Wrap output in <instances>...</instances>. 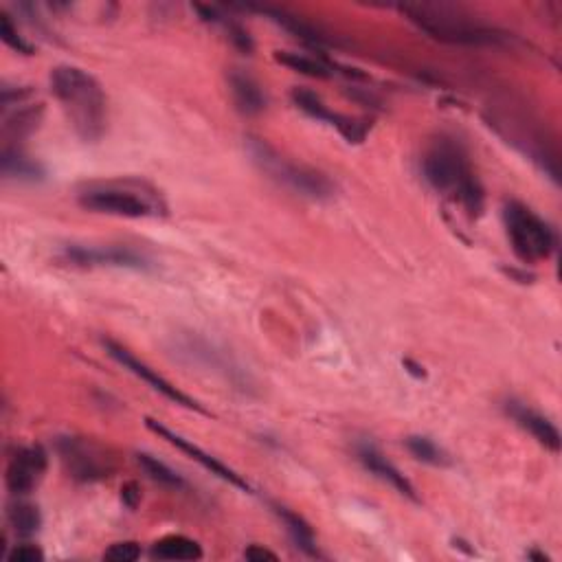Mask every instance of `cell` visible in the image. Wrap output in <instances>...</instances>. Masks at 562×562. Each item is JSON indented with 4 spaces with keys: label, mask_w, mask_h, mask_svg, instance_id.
I'll list each match as a JSON object with an SVG mask.
<instances>
[{
    "label": "cell",
    "mask_w": 562,
    "mask_h": 562,
    "mask_svg": "<svg viewBox=\"0 0 562 562\" xmlns=\"http://www.w3.org/2000/svg\"><path fill=\"white\" fill-rule=\"evenodd\" d=\"M194 9L200 14V20H205L207 25L220 27L224 33H227V38L231 40L233 47H238L244 53L253 51V40L249 36V31H246L233 16H229L227 11H222L220 7H205V5H196Z\"/></svg>",
    "instance_id": "obj_19"
},
{
    "label": "cell",
    "mask_w": 562,
    "mask_h": 562,
    "mask_svg": "<svg viewBox=\"0 0 562 562\" xmlns=\"http://www.w3.org/2000/svg\"><path fill=\"white\" fill-rule=\"evenodd\" d=\"M356 455H358V462H361L369 472H372V475H376L378 479L389 483L391 488H396L402 494V497H407L411 501H418V494H415L413 483L402 475L396 464L389 462L385 453H382L374 442L358 444Z\"/></svg>",
    "instance_id": "obj_14"
},
{
    "label": "cell",
    "mask_w": 562,
    "mask_h": 562,
    "mask_svg": "<svg viewBox=\"0 0 562 562\" xmlns=\"http://www.w3.org/2000/svg\"><path fill=\"white\" fill-rule=\"evenodd\" d=\"M503 224L514 253L523 262H541L556 251V233L549 224L519 200L505 202Z\"/></svg>",
    "instance_id": "obj_6"
},
{
    "label": "cell",
    "mask_w": 562,
    "mask_h": 562,
    "mask_svg": "<svg viewBox=\"0 0 562 562\" xmlns=\"http://www.w3.org/2000/svg\"><path fill=\"white\" fill-rule=\"evenodd\" d=\"M275 60L301 75L317 77V80H325V77H332L339 73L336 71V64H332L328 58H325V55H310V53H299V51H277Z\"/></svg>",
    "instance_id": "obj_20"
},
{
    "label": "cell",
    "mask_w": 562,
    "mask_h": 562,
    "mask_svg": "<svg viewBox=\"0 0 562 562\" xmlns=\"http://www.w3.org/2000/svg\"><path fill=\"white\" fill-rule=\"evenodd\" d=\"M137 462L139 466L145 470V475H148L152 481L159 483V486L163 488H170V490H183L187 483L185 479L178 475V472H174L170 466L163 464L161 459H156L154 455H148V453H139L137 455Z\"/></svg>",
    "instance_id": "obj_24"
},
{
    "label": "cell",
    "mask_w": 562,
    "mask_h": 562,
    "mask_svg": "<svg viewBox=\"0 0 562 562\" xmlns=\"http://www.w3.org/2000/svg\"><path fill=\"white\" fill-rule=\"evenodd\" d=\"M407 448H409V453L422 464H429V466L451 464V459H448L444 448H440L433 440H429V437H424V435H411L407 440Z\"/></svg>",
    "instance_id": "obj_25"
},
{
    "label": "cell",
    "mask_w": 562,
    "mask_h": 562,
    "mask_svg": "<svg viewBox=\"0 0 562 562\" xmlns=\"http://www.w3.org/2000/svg\"><path fill=\"white\" fill-rule=\"evenodd\" d=\"M3 174L9 181H20V183H40L44 178V167L31 159L29 154L22 152L18 145H5L3 150Z\"/></svg>",
    "instance_id": "obj_17"
},
{
    "label": "cell",
    "mask_w": 562,
    "mask_h": 562,
    "mask_svg": "<svg viewBox=\"0 0 562 562\" xmlns=\"http://www.w3.org/2000/svg\"><path fill=\"white\" fill-rule=\"evenodd\" d=\"M273 510L279 516V521L284 523L288 536L292 538V543H295L299 552H303L310 558H321L317 536H314V530L310 527V523L303 519V516H299L297 512L284 508V505H273Z\"/></svg>",
    "instance_id": "obj_18"
},
{
    "label": "cell",
    "mask_w": 562,
    "mask_h": 562,
    "mask_svg": "<svg viewBox=\"0 0 562 562\" xmlns=\"http://www.w3.org/2000/svg\"><path fill=\"white\" fill-rule=\"evenodd\" d=\"M77 202L86 211L134 220L165 216L167 211L159 191L139 181L91 183L77 194Z\"/></svg>",
    "instance_id": "obj_4"
},
{
    "label": "cell",
    "mask_w": 562,
    "mask_h": 562,
    "mask_svg": "<svg viewBox=\"0 0 562 562\" xmlns=\"http://www.w3.org/2000/svg\"><path fill=\"white\" fill-rule=\"evenodd\" d=\"M47 466H49V457L42 446L18 448L7 464V472H5L7 490L14 494V497H27V494L38 488L44 472H47Z\"/></svg>",
    "instance_id": "obj_10"
},
{
    "label": "cell",
    "mask_w": 562,
    "mask_h": 562,
    "mask_svg": "<svg viewBox=\"0 0 562 562\" xmlns=\"http://www.w3.org/2000/svg\"><path fill=\"white\" fill-rule=\"evenodd\" d=\"M176 350H178L176 354L185 356L189 363L207 367V369H211V372L229 378L233 385H238V387L249 385V380L244 378L242 369L231 361V356L216 350V347L207 343L205 339H198V336H185V339L176 345Z\"/></svg>",
    "instance_id": "obj_12"
},
{
    "label": "cell",
    "mask_w": 562,
    "mask_h": 562,
    "mask_svg": "<svg viewBox=\"0 0 562 562\" xmlns=\"http://www.w3.org/2000/svg\"><path fill=\"white\" fill-rule=\"evenodd\" d=\"M260 11H264L266 16H271V20H273V22H277V25H279L281 29L290 31L292 36L299 38L301 42H306L308 47H312V49H319V47H323L325 42H328V38L321 36V33H319L317 29L310 27V25H306V22L299 20V18H295V16H288L286 11H281V9H271V7H262Z\"/></svg>",
    "instance_id": "obj_22"
},
{
    "label": "cell",
    "mask_w": 562,
    "mask_h": 562,
    "mask_svg": "<svg viewBox=\"0 0 562 562\" xmlns=\"http://www.w3.org/2000/svg\"><path fill=\"white\" fill-rule=\"evenodd\" d=\"M244 558H246V560H251V562H264V560L275 562V560H277V554L271 552V549L262 547V545H251V547H246V549H244Z\"/></svg>",
    "instance_id": "obj_29"
},
{
    "label": "cell",
    "mask_w": 562,
    "mask_h": 562,
    "mask_svg": "<svg viewBox=\"0 0 562 562\" xmlns=\"http://www.w3.org/2000/svg\"><path fill=\"white\" fill-rule=\"evenodd\" d=\"M292 104H295L301 112H306L308 117L328 123V126L339 130L341 137H345L350 143H363L367 137V123L361 119L341 115V112H334L330 106L323 104V99L308 91V88H295L292 91Z\"/></svg>",
    "instance_id": "obj_11"
},
{
    "label": "cell",
    "mask_w": 562,
    "mask_h": 562,
    "mask_svg": "<svg viewBox=\"0 0 562 562\" xmlns=\"http://www.w3.org/2000/svg\"><path fill=\"white\" fill-rule=\"evenodd\" d=\"M7 560L9 562H42L44 560V554H42V549L38 545H16L11 552L7 554Z\"/></svg>",
    "instance_id": "obj_28"
},
{
    "label": "cell",
    "mask_w": 562,
    "mask_h": 562,
    "mask_svg": "<svg viewBox=\"0 0 562 562\" xmlns=\"http://www.w3.org/2000/svg\"><path fill=\"white\" fill-rule=\"evenodd\" d=\"M229 91L233 97V104L238 106V110L242 115H262L266 110V93L264 88L257 84L249 73H242V71H231L229 75Z\"/></svg>",
    "instance_id": "obj_16"
},
{
    "label": "cell",
    "mask_w": 562,
    "mask_h": 562,
    "mask_svg": "<svg viewBox=\"0 0 562 562\" xmlns=\"http://www.w3.org/2000/svg\"><path fill=\"white\" fill-rule=\"evenodd\" d=\"M7 521L11 527H14V532L18 536H33L42 527V516H40L38 505H33L22 497H18L14 503L9 505Z\"/></svg>",
    "instance_id": "obj_23"
},
{
    "label": "cell",
    "mask_w": 562,
    "mask_h": 562,
    "mask_svg": "<svg viewBox=\"0 0 562 562\" xmlns=\"http://www.w3.org/2000/svg\"><path fill=\"white\" fill-rule=\"evenodd\" d=\"M404 367H407V372L413 374L415 378H424V367H420L418 363H413V361H404Z\"/></svg>",
    "instance_id": "obj_31"
},
{
    "label": "cell",
    "mask_w": 562,
    "mask_h": 562,
    "mask_svg": "<svg viewBox=\"0 0 562 562\" xmlns=\"http://www.w3.org/2000/svg\"><path fill=\"white\" fill-rule=\"evenodd\" d=\"M121 499H123V503L128 505V508H137L139 505V501H141V490H139V486L134 481H130V483H126V486L121 488Z\"/></svg>",
    "instance_id": "obj_30"
},
{
    "label": "cell",
    "mask_w": 562,
    "mask_h": 562,
    "mask_svg": "<svg viewBox=\"0 0 562 562\" xmlns=\"http://www.w3.org/2000/svg\"><path fill=\"white\" fill-rule=\"evenodd\" d=\"M139 558H141V547L132 541L115 543L104 552V560H108V562H134Z\"/></svg>",
    "instance_id": "obj_27"
},
{
    "label": "cell",
    "mask_w": 562,
    "mask_h": 562,
    "mask_svg": "<svg viewBox=\"0 0 562 562\" xmlns=\"http://www.w3.org/2000/svg\"><path fill=\"white\" fill-rule=\"evenodd\" d=\"M505 411H508L510 418L519 424L523 431L530 433L538 444L545 446L547 451H552V453L560 451V433L554 426V422H549L543 413H538L532 407H527V404L516 402V400H510Z\"/></svg>",
    "instance_id": "obj_15"
},
{
    "label": "cell",
    "mask_w": 562,
    "mask_h": 562,
    "mask_svg": "<svg viewBox=\"0 0 562 562\" xmlns=\"http://www.w3.org/2000/svg\"><path fill=\"white\" fill-rule=\"evenodd\" d=\"M104 347H106V352H108V356L112 358V361H117L123 369H128L130 374L141 378L143 382H148V385L154 391H159L161 396H165L167 400L181 404V407H185V409H194L198 413H205L207 415V411L202 409L196 400H191L187 393H183L181 389L174 387L172 382L165 380L161 374H156L150 365H145L143 361H139V358L134 356L130 350H126V347H123V345L108 339V341H104Z\"/></svg>",
    "instance_id": "obj_9"
},
{
    "label": "cell",
    "mask_w": 562,
    "mask_h": 562,
    "mask_svg": "<svg viewBox=\"0 0 562 562\" xmlns=\"http://www.w3.org/2000/svg\"><path fill=\"white\" fill-rule=\"evenodd\" d=\"M51 91L77 137L86 143L104 137L108 128V99L91 73L71 64L55 66L51 71Z\"/></svg>",
    "instance_id": "obj_1"
},
{
    "label": "cell",
    "mask_w": 562,
    "mask_h": 562,
    "mask_svg": "<svg viewBox=\"0 0 562 562\" xmlns=\"http://www.w3.org/2000/svg\"><path fill=\"white\" fill-rule=\"evenodd\" d=\"M398 9L411 25L440 42L470 44V47H483L486 44V47H492V44H503L508 40L503 31L448 5H400Z\"/></svg>",
    "instance_id": "obj_3"
},
{
    "label": "cell",
    "mask_w": 562,
    "mask_h": 562,
    "mask_svg": "<svg viewBox=\"0 0 562 562\" xmlns=\"http://www.w3.org/2000/svg\"><path fill=\"white\" fill-rule=\"evenodd\" d=\"M145 424H148V429L152 431V433H156L159 437H163L165 442H170L172 446H176L178 451H183V453H187L191 459H194V462H198L202 468L205 470H209L211 475H216V477H220L222 481H227V483H231V486H235V488H240V490H244V492H253V488L249 486V481L246 479H242L238 472H235L233 468H229L227 464H222L220 459H216L213 455H209V453H205L202 451V448H198L196 444H191L189 440H185V437H181V435H176L174 431H170L167 429V426H163V424H159L156 420H152V418H148L145 420Z\"/></svg>",
    "instance_id": "obj_13"
},
{
    "label": "cell",
    "mask_w": 562,
    "mask_h": 562,
    "mask_svg": "<svg viewBox=\"0 0 562 562\" xmlns=\"http://www.w3.org/2000/svg\"><path fill=\"white\" fill-rule=\"evenodd\" d=\"M152 558L159 560H198L202 558V547L194 538L183 534L165 536L152 545Z\"/></svg>",
    "instance_id": "obj_21"
},
{
    "label": "cell",
    "mask_w": 562,
    "mask_h": 562,
    "mask_svg": "<svg viewBox=\"0 0 562 562\" xmlns=\"http://www.w3.org/2000/svg\"><path fill=\"white\" fill-rule=\"evenodd\" d=\"M58 453L62 464L75 481L93 483L110 475V459L95 444L80 440V437H60Z\"/></svg>",
    "instance_id": "obj_8"
},
{
    "label": "cell",
    "mask_w": 562,
    "mask_h": 562,
    "mask_svg": "<svg viewBox=\"0 0 562 562\" xmlns=\"http://www.w3.org/2000/svg\"><path fill=\"white\" fill-rule=\"evenodd\" d=\"M246 150H249L253 163L260 167L268 178H273L277 185L290 189L292 194L319 202L334 198L336 185L328 176L319 170H312L308 165L286 159V156L279 154L271 143L251 137L246 139Z\"/></svg>",
    "instance_id": "obj_5"
},
{
    "label": "cell",
    "mask_w": 562,
    "mask_h": 562,
    "mask_svg": "<svg viewBox=\"0 0 562 562\" xmlns=\"http://www.w3.org/2000/svg\"><path fill=\"white\" fill-rule=\"evenodd\" d=\"M62 260L80 268H130V271H148L150 260L128 246H86L71 244L62 249Z\"/></svg>",
    "instance_id": "obj_7"
},
{
    "label": "cell",
    "mask_w": 562,
    "mask_h": 562,
    "mask_svg": "<svg viewBox=\"0 0 562 562\" xmlns=\"http://www.w3.org/2000/svg\"><path fill=\"white\" fill-rule=\"evenodd\" d=\"M422 174L435 191L459 202L470 216H479L483 211V187L472 170L470 156L459 141L451 137H440L431 143L422 159Z\"/></svg>",
    "instance_id": "obj_2"
},
{
    "label": "cell",
    "mask_w": 562,
    "mask_h": 562,
    "mask_svg": "<svg viewBox=\"0 0 562 562\" xmlns=\"http://www.w3.org/2000/svg\"><path fill=\"white\" fill-rule=\"evenodd\" d=\"M0 38H3V42L7 44L9 49H14L22 55H31L33 53V47L31 44L20 36L18 33V27L11 22V18L7 14H0Z\"/></svg>",
    "instance_id": "obj_26"
}]
</instances>
